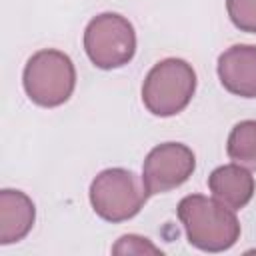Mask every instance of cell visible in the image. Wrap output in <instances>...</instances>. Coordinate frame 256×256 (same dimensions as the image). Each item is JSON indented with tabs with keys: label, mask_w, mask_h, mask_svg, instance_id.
I'll list each match as a JSON object with an SVG mask.
<instances>
[{
	"label": "cell",
	"mask_w": 256,
	"mask_h": 256,
	"mask_svg": "<svg viewBox=\"0 0 256 256\" xmlns=\"http://www.w3.org/2000/svg\"><path fill=\"white\" fill-rule=\"evenodd\" d=\"M178 218L188 242L204 252H222L240 238V222L232 208L202 194L184 196L178 204Z\"/></svg>",
	"instance_id": "obj_1"
},
{
	"label": "cell",
	"mask_w": 256,
	"mask_h": 256,
	"mask_svg": "<svg viewBox=\"0 0 256 256\" xmlns=\"http://www.w3.org/2000/svg\"><path fill=\"white\" fill-rule=\"evenodd\" d=\"M196 92V72L182 58H166L150 68L142 84V102L150 114H180Z\"/></svg>",
	"instance_id": "obj_2"
},
{
	"label": "cell",
	"mask_w": 256,
	"mask_h": 256,
	"mask_svg": "<svg viewBox=\"0 0 256 256\" xmlns=\"http://www.w3.org/2000/svg\"><path fill=\"white\" fill-rule=\"evenodd\" d=\"M22 84L26 96L34 104L54 108L72 96L76 86V70L68 54L54 48H44L28 58Z\"/></svg>",
	"instance_id": "obj_3"
},
{
	"label": "cell",
	"mask_w": 256,
	"mask_h": 256,
	"mask_svg": "<svg viewBox=\"0 0 256 256\" xmlns=\"http://www.w3.org/2000/svg\"><path fill=\"white\" fill-rule=\"evenodd\" d=\"M92 210L106 222H124L134 218L144 206L148 194L142 178L126 168H106L90 184Z\"/></svg>",
	"instance_id": "obj_4"
},
{
	"label": "cell",
	"mask_w": 256,
	"mask_h": 256,
	"mask_svg": "<svg viewBox=\"0 0 256 256\" xmlns=\"http://www.w3.org/2000/svg\"><path fill=\"white\" fill-rule=\"evenodd\" d=\"M84 50L90 62L102 70L128 64L136 54V32L132 22L116 12L94 16L84 30Z\"/></svg>",
	"instance_id": "obj_5"
},
{
	"label": "cell",
	"mask_w": 256,
	"mask_h": 256,
	"mask_svg": "<svg viewBox=\"0 0 256 256\" xmlns=\"http://www.w3.org/2000/svg\"><path fill=\"white\" fill-rule=\"evenodd\" d=\"M196 168L194 152L180 142L154 146L142 164V182L148 196L170 192L182 186Z\"/></svg>",
	"instance_id": "obj_6"
},
{
	"label": "cell",
	"mask_w": 256,
	"mask_h": 256,
	"mask_svg": "<svg viewBox=\"0 0 256 256\" xmlns=\"http://www.w3.org/2000/svg\"><path fill=\"white\" fill-rule=\"evenodd\" d=\"M220 84L240 98H256V46L236 44L218 56Z\"/></svg>",
	"instance_id": "obj_7"
},
{
	"label": "cell",
	"mask_w": 256,
	"mask_h": 256,
	"mask_svg": "<svg viewBox=\"0 0 256 256\" xmlns=\"http://www.w3.org/2000/svg\"><path fill=\"white\" fill-rule=\"evenodd\" d=\"M208 188L216 200L232 210L244 208L254 196V176L236 162L218 166L208 176Z\"/></svg>",
	"instance_id": "obj_8"
},
{
	"label": "cell",
	"mask_w": 256,
	"mask_h": 256,
	"mask_svg": "<svg viewBox=\"0 0 256 256\" xmlns=\"http://www.w3.org/2000/svg\"><path fill=\"white\" fill-rule=\"evenodd\" d=\"M34 202L20 190L4 188L0 192V244L22 240L34 226Z\"/></svg>",
	"instance_id": "obj_9"
},
{
	"label": "cell",
	"mask_w": 256,
	"mask_h": 256,
	"mask_svg": "<svg viewBox=\"0 0 256 256\" xmlns=\"http://www.w3.org/2000/svg\"><path fill=\"white\" fill-rule=\"evenodd\" d=\"M226 152L232 162L256 170V120H242L230 130Z\"/></svg>",
	"instance_id": "obj_10"
},
{
	"label": "cell",
	"mask_w": 256,
	"mask_h": 256,
	"mask_svg": "<svg viewBox=\"0 0 256 256\" xmlns=\"http://www.w3.org/2000/svg\"><path fill=\"white\" fill-rule=\"evenodd\" d=\"M226 10L238 30L256 34V0H226Z\"/></svg>",
	"instance_id": "obj_11"
},
{
	"label": "cell",
	"mask_w": 256,
	"mask_h": 256,
	"mask_svg": "<svg viewBox=\"0 0 256 256\" xmlns=\"http://www.w3.org/2000/svg\"><path fill=\"white\" fill-rule=\"evenodd\" d=\"M114 254H162L154 244L148 242V238H142V236H136V234H126L122 236L116 246L112 248Z\"/></svg>",
	"instance_id": "obj_12"
}]
</instances>
